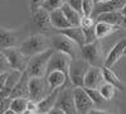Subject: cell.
Wrapping results in <instances>:
<instances>
[{
  "instance_id": "obj_1",
  "label": "cell",
  "mask_w": 126,
  "mask_h": 114,
  "mask_svg": "<svg viewBox=\"0 0 126 114\" xmlns=\"http://www.w3.org/2000/svg\"><path fill=\"white\" fill-rule=\"evenodd\" d=\"M53 48H48L40 53H37L28 58V64L25 67V74L29 77H46L47 75V65L50 55L53 53Z\"/></svg>"
},
{
  "instance_id": "obj_2",
  "label": "cell",
  "mask_w": 126,
  "mask_h": 114,
  "mask_svg": "<svg viewBox=\"0 0 126 114\" xmlns=\"http://www.w3.org/2000/svg\"><path fill=\"white\" fill-rule=\"evenodd\" d=\"M19 51L27 57H32L37 53L50 48V42L46 34L43 33H34L27 37L22 43L19 45Z\"/></svg>"
},
{
  "instance_id": "obj_3",
  "label": "cell",
  "mask_w": 126,
  "mask_h": 114,
  "mask_svg": "<svg viewBox=\"0 0 126 114\" xmlns=\"http://www.w3.org/2000/svg\"><path fill=\"white\" fill-rule=\"evenodd\" d=\"M79 57L88 62L90 66L102 67L105 65V57L100 39H96L91 43H85L79 48Z\"/></svg>"
},
{
  "instance_id": "obj_4",
  "label": "cell",
  "mask_w": 126,
  "mask_h": 114,
  "mask_svg": "<svg viewBox=\"0 0 126 114\" xmlns=\"http://www.w3.org/2000/svg\"><path fill=\"white\" fill-rule=\"evenodd\" d=\"M90 68L88 62L81 57L73 58L69 61L68 66V82L73 88H83V80L87 70Z\"/></svg>"
},
{
  "instance_id": "obj_5",
  "label": "cell",
  "mask_w": 126,
  "mask_h": 114,
  "mask_svg": "<svg viewBox=\"0 0 126 114\" xmlns=\"http://www.w3.org/2000/svg\"><path fill=\"white\" fill-rule=\"evenodd\" d=\"M49 42H50V47L54 51H59V52L66 53L67 56L71 57V60L77 58L79 55V47L73 41H71L68 37L63 36L58 32L50 36Z\"/></svg>"
},
{
  "instance_id": "obj_6",
  "label": "cell",
  "mask_w": 126,
  "mask_h": 114,
  "mask_svg": "<svg viewBox=\"0 0 126 114\" xmlns=\"http://www.w3.org/2000/svg\"><path fill=\"white\" fill-rule=\"evenodd\" d=\"M30 25L33 29L38 30V33L47 34V33L56 32L54 28L50 24L49 13L43 8H39L30 13Z\"/></svg>"
},
{
  "instance_id": "obj_7",
  "label": "cell",
  "mask_w": 126,
  "mask_h": 114,
  "mask_svg": "<svg viewBox=\"0 0 126 114\" xmlns=\"http://www.w3.org/2000/svg\"><path fill=\"white\" fill-rule=\"evenodd\" d=\"M28 90H29V99L34 101H39L50 92L47 80L44 77H29Z\"/></svg>"
},
{
  "instance_id": "obj_8",
  "label": "cell",
  "mask_w": 126,
  "mask_h": 114,
  "mask_svg": "<svg viewBox=\"0 0 126 114\" xmlns=\"http://www.w3.org/2000/svg\"><path fill=\"white\" fill-rule=\"evenodd\" d=\"M54 107L64 112V114H77L75 101H73V89H71V86L59 90Z\"/></svg>"
},
{
  "instance_id": "obj_9",
  "label": "cell",
  "mask_w": 126,
  "mask_h": 114,
  "mask_svg": "<svg viewBox=\"0 0 126 114\" xmlns=\"http://www.w3.org/2000/svg\"><path fill=\"white\" fill-rule=\"evenodd\" d=\"M71 57L66 53L59 52V51H53L50 55L48 65H47V74L50 71H62L68 77V66H69Z\"/></svg>"
},
{
  "instance_id": "obj_10",
  "label": "cell",
  "mask_w": 126,
  "mask_h": 114,
  "mask_svg": "<svg viewBox=\"0 0 126 114\" xmlns=\"http://www.w3.org/2000/svg\"><path fill=\"white\" fill-rule=\"evenodd\" d=\"M73 101L77 114H88V112L94 107L93 101L90 99L83 88H73Z\"/></svg>"
},
{
  "instance_id": "obj_11",
  "label": "cell",
  "mask_w": 126,
  "mask_h": 114,
  "mask_svg": "<svg viewBox=\"0 0 126 114\" xmlns=\"http://www.w3.org/2000/svg\"><path fill=\"white\" fill-rule=\"evenodd\" d=\"M3 52L6 56L12 70H16V71H20V72L25 71V67H27L28 58L29 57H27L25 55H23L19 51L18 47H10V48L3 49Z\"/></svg>"
},
{
  "instance_id": "obj_12",
  "label": "cell",
  "mask_w": 126,
  "mask_h": 114,
  "mask_svg": "<svg viewBox=\"0 0 126 114\" xmlns=\"http://www.w3.org/2000/svg\"><path fill=\"white\" fill-rule=\"evenodd\" d=\"M19 43V30L4 28L0 25V51L16 47Z\"/></svg>"
},
{
  "instance_id": "obj_13",
  "label": "cell",
  "mask_w": 126,
  "mask_h": 114,
  "mask_svg": "<svg viewBox=\"0 0 126 114\" xmlns=\"http://www.w3.org/2000/svg\"><path fill=\"white\" fill-rule=\"evenodd\" d=\"M47 76V84L49 88V91H54V90H61L63 88L71 86L68 82V77L63 74L62 71H50L46 75Z\"/></svg>"
},
{
  "instance_id": "obj_14",
  "label": "cell",
  "mask_w": 126,
  "mask_h": 114,
  "mask_svg": "<svg viewBox=\"0 0 126 114\" xmlns=\"http://www.w3.org/2000/svg\"><path fill=\"white\" fill-rule=\"evenodd\" d=\"M125 48H126V37H124L122 39H120L119 42L110 49L109 55L105 57V65H103V66H106V67H112V66H115V65L119 62V60H120L122 56H125V55H124Z\"/></svg>"
},
{
  "instance_id": "obj_15",
  "label": "cell",
  "mask_w": 126,
  "mask_h": 114,
  "mask_svg": "<svg viewBox=\"0 0 126 114\" xmlns=\"http://www.w3.org/2000/svg\"><path fill=\"white\" fill-rule=\"evenodd\" d=\"M103 82V77H102V70L101 67H94V66H90V68L87 70L86 75H85V80H83V88H91V89H98V86Z\"/></svg>"
},
{
  "instance_id": "obj_16",
  "label": "cell",
  "mask_w": 126,
  "mask_h": 114,
  "mask_svg": "<svg viewBox=\"0 0 126 114\" xmlns=\"http://www.w3.org/2000/svg\"><path fill=\"white\" fill-rule=\"evenodd\" d=\"M125 4H126V0H107V1H103V3H97V4H94V9H93V13L91 17L94 19V17L98 15L100 13L122 10Z\"/></svg>"
},
{
  "instance_id": "obj_17",
  "label": "cell",
  "mask_w": 126,
  "mask_h": 114,
  "mask_svg": "<svg viewBox=\"0 0 126 114\" xmlns=\"http://www.w3.org/2000/svg\"><path fill=\"white\" fill-rule=\"evenodd\" d=\"M56 32L63 34V36H66L68 37L71 41H73L79 48L85 45V34H83V30L79 25H71L68 28H64V29H58L56 30Z\"/></svg>"
},
{
  "instance_id": "obj_18",
  "label": "cell",
  "mask_w": 126,
  "mask_h": 114,
  "mask_svg": "<svg viewBox=\"0 0 126 114\" xmlns=\"http://www.w3.org/2000/svg\"><path fill=\"white\" fill-rule=\"evenodd\" d=\"M58 92H59V90L50 91L43 99L37 101V114H47L53 109L56 105V101H57Z\"/></svg>"
},
{
  "instance_id": "obj_19",
  "label": "cell",
  "mask_w": 126,
  "mask_h": 114,
  "mask_svg": "<svg viewBox=\"0 0 126 114\" xmlns=\"http://www.w3.org/2000/svg\"><path fill=\"white\" fill-rule=\"evenodd\" d=\"M28 81H29V76L23 71L22 76H20V79L18 80V82L13 88L12 92H10V99H13V98H28L29 99Z\"/></svg>"
},
{
  "instance_id": "obj_20",
  "label": "cell",
  "mask_w": 126,
  "mask_h": 114,
  "mask_svg": "<svg viewBox=\"0 0 126 114\" xmlns=\"http://www.w3.org/2000/svg\"><path fill=\"white\" fill-rule=\"evenodd\" d=\"M121 29L120 25H113L110 23H105V22H96L94 23V34H96L97 39H103L107 38L111 34L117 33Z\"/></svg>"
},
{
  "instance_id": "obj_21",
  "label": "cell",
  "mask_w": 126,
  "mask_h": 114,
  "mask_svg": "<svg viewBox=\"0 0 126 114\" xmlns=\"http://www.w3.org/2000/svg\"><path fill=\"white\" fill-rule=\"evenodd\" d=\"M22 76V72L16 71V70H10L8 72V76L5 80V84L3 86V89L0 90V96L1 98H10V92H12L13 88L15 86V84L18 82V80Z\"/></svg>"
},
{
  "instance_id": "obj_22",
  "label": "cell",
  "mask_w": 126,
  "mask_h": 114,
  "mask_svg": "<svg viewBox=\"0 0 126 114\" xmlns=\"http://www.w3.org/2000/svg\"><path fill=\"white\" fill-rule=\"evenodd\" d=\"M124 19V14L121 10H113V12H105L100 13L98 15L94 17L96 22H105V23H110L113 25H120Z\"/></svg>"
},
{
  "instance_id": "obj_23",
  "label": "cell",
  "mask_w": 126,
  "mask_h": 114,
  "mask_svg": "<svg viewBox=\"0 0 126 114\" xmlns=\"http://www.w3.org/2000/svg\"><path fill=\"white\" fill-rule=\"evenodd\" d=\"M49 19H50V24H52V27L54 28V30L64 29V28L71 27V23L67 20V18L64 17V14H63V12L61 9H57V10L50 12L49 13Z\"/></svg>"
},
{
  "instance_id": "obj_24",
  "label": "cell",
  "mask_w": 126,
  "mask_h": 114,
  "mask_svg": "<svg viewBox=\"0 0 126 114\" xmlns=\"http://www.w3.org/2000/svg\"><path fill=\"white\" fill-rule=\"evenodd\" d=\"M101 70H102V77H103V81H106V82H109V84L113 85L117 90H122V89H124V85H122L121 80H120L119 76L111 70V67L102 66Z\"/></svg>"
},
{
  "instance_id": "obj_25",
  "label": "cell",
  "mask_w": 126,
  "mask_h": 114,
  "mask_svg": "<svg viewBox=\"0 0 126 114\" xmlns=\"http://www.w3.org/2000/svg\"><path fill=\"white\" fill-rule=\"evenodd\" d=\"M61 10L63 12L64 17L67 18V20L71 23V25H79V22H81V17L82 14L78 13L77 10H75L73 8H71L67 3H64L62 5Z\"/></svg>"
},
{
  "instance_id": "obj_26",
  "label": "cell",
  "mask_w": 126,
  "mask_h": 114,
  "mask_svg": "<svg viewBox=\"0 0 126 114\" xmlns=\"http://www.w3.org/2000/svg\"><path fill=\"white\" fill-rule=\"evenodd\" d=\"M98 91H100V94L102 95V98L109 101V100L115 98L117 89L115 88L113 85H111V84H109V82L105 81V82H102V84L98 86Z\"/></svg>"
},
{
  "instance_id": "obj_27",
  "label": "cell",
  "mask_w": 126,
  "mask_h": 114,
  "mask_svg": "<svg viewBox=\"0 0 126 114\" xmlns=\"http://www.w3.org/2000/svg\"><path fill=\"white\" fill-rule=\"evenodd\" d=\"M28 98H13L10 100V105L9 109H12L13 112L22 114L25 109H27V104H28Z\"/></svg>"
},
{
  "instance_id": "obj_28",
  "label": "cell",
  "mask_w": 126,
  "mask_h": 114,
  "mask_svg": "<svg viewBox=\"0 0 126 114\" xmlns=\"http://www.w3.org/2000/svg\"><path fill=\"white\" fill-rule=\"evenodd\" d=\"M83 89H85V91L87 92V95L93 101L94 105H101V104H103V103L107 101V100H105L102 98V95L100 94L98 89H91V88H83Z\"/></svg>"
},
{
  "instance_id": "obj_29",
  "label": "cell",
  "mask_w": 126,
  "mask_h": 114,
  "mask_svg": "<svg viewBox=\"0 0 126 114\" xmlns=\"http://www.w3.org/2000/svg\"><path fill=\"white\" fill-rule=\"evenodd\" d=\"M64 3H66V0H44L43 4H42V8L46 9L48 13H50L53 10L61 9Z\"/></svg>"
},
{
  "instance_id": "obj_30",
  "label": "cell",
  "mask_w": 126,
  "mask_h": 114,
  "mask_svg": "<svg viewBox=\"0 0 126 114\" xmlns=\"http://www.w3.org/2000/svg\"><path fill=\"white\" fill-rule=\"evenodd\" d=\"M94 9V1L93 0H82V15L91 17Z\"/></svg>"
},
{
  "instance_id": "obj_31",
  "label": "cell",
  "mask_w": 126,
  "mask_h": 114,
  "mask_svg": "<svg viewBox=\"0 0 126 114\" xmlns=\"http://www.w3.org/2000/svg\"><path fill=\"white\" fill-rule=\"evenodd\" d=\"M10 70H12V67L9 65L6 56L4 55L3 51H0V72H9Z\"/></svg>"
},
{
  "instance_id": "obj_32",
  "label": "cell",
  "mask_w": 126,
  "mask_h": 114,
  "mask_svg": "<svg viewBox=\"0 0 126 114\" xmlns=\"http://www.w3.org/2000/svg\"><path fill=\"white\" fill-rule=\"evenodd\" d=\"M66 3L71 8H73L75 10H77L78 13L82 14V0H66Z\"/></svg>"
},
{
  "instance_id": "obj_33",
  "label": "cell",
  "mask_w": 126,
  "mask_h": 114,
  "mask_svg": "<svg viewBox=\"0 0 126 114\" xmlns=\"http://www.w3.org/2000/svg\"><path fill=\"white\" fill-rule=\"evenodd\" d=\"M10 98H1L0 96V114H3L6 109H9L10 105Z\"/></svg>"
},
{
  "instance_id": "obj_34",
  "label": "cell",
  "mask_w": 126,
  "mask_h": 114,
  "mask_svg": "<svg viewBox=\"0 0 126 114\" xmlns=\"http://www.w3.org/2000/svg\"><path fill=\"white\" fill-rule=\"evenodd\" d=\"M44 0H30V3H29V8H30V13L32 12H34V10L42 8V4H43Z\"/></svg>"
},
{
  "instance_id": "obj_35",
  "label": "cell",
  "mask_w": 126,
  "mask_h": 114,
  "mask_svg": "<svg viewBox=\"0 0 126 114\" xmlns=\"http://www.w3.org/2000/svg\"><path fill=\"white\" fill-rule=\"evenodd\" d=\"M8 76V72H0V90L3 89L4 84H5V80Z\"/></svg>"
},
{
  "instance_id": "obj_36",
  "label": "cell",
  "mask_w": 126,
  "mask_h": 114,
  "mask_svg": "<svg viewBox=\"0 0 126 114\" xmlns=\"http://www.w3.org/2000/svg\"><path fill=\"white\" fill-rule=\"evenodd\" d=\"M88 114H111L110 112H106V110H100V109H91L88 112Z\"/></svg>"
},
{
  "instance_id": "obj_37",
  "label": "cell",
  "mask_w": 126,
  "mask_h": 114,
  "mask_svg": "<svg viewBox=\"0 0 126 114\" xmlns=\"http://www.w3.org/2000/svg\"><path fill=\"white\" fill-rule=\"evenodd\" d=\"M48 114H64V112H62L61 109H58V108H56V107H54V108L52 109Z\"/></svg>"
},
{
  "instance_id": "obj_38",
  "label": "cell",
  "mask_w": 126,
  "mask_h": 114,
  "mask_svg": "<svg viewBox=\"0 0 126 114\" xmlns=\"http://www.w3.org/2000/svg\"><path fill=\"white\" fill-rule=\"evenodd\" d=\"M120 27H121V29H126V15H124V19H122Z\"/></svg>"
},
{
  "instance_id": "obj_39",
  "label": "cell",
  "mask_w": 126,
  "mask_h": 114,
  "mask_svg": "<svg viewBox=\"0 0 126 114\" xmlns=\"http://www.w3.org/2000/svg\"><path fill=\"white\" fill-rule=\"evenodd\" d=\"M3 114H18V113H15V112H13L12 109H6Z\"/></svg>"
},
{
  "instance_id": "obj_40",
  "label": "cell",
  "mask_w": 126,
  "mask_h": 114,
  "mask_svg": "<svg viewBox=\"0 0 126 114\" xmlns=\"http://www.w3.org/2000/svg\"><path fill=\"white\" fill-rule=\"evenodd\" d=\"M22 114H35V113H34V112H32V110H29V109H25Z\"/></svg>"
},
{
  "instance_id": "obj_41",
  "label": "cell",
  "mask_w": 126,
  "mask_h": 114,
  "mask_svg": "<svg viewBox=\"0 0 126 114\" xmlns=\"http://www.w3.org/2000/svg\"><path fill=\"white\" fill-rule=\"evenodd\" d=\"M94 4H97V3H103V1H107V0H93Z\"/></svg>"
},
{
  "instance_id": "obj_42",
  "label": "cell",
  "mask_w": 126,
  "mask_h": 114,
  "mask_svg": "<svg viewBox=\"0 0 126 114\" xmlns=\"http://www.w3.org/2000/svg\"><path fill=\"white\" fill-rule=\"evenodd\" d=\"M121 12H122V14H124V15H126V4H125V6L122 8V10H121Z\"/></svg>"
},
{
  "instance_id": "obj_43",
  "label": "cell",
  "mask_w": 126,
  "mask_h": 114,
  "mask_svg": "<svg viewBox=\"0 0 126 114\" xmlns=\"http://www.w3.org/2000/svg\"><path fill=\"white\" fill-rule=\"evenodd\" d=\"M124 55H126V48H125V52H124Z\"/></svg>"
}]
</instances>
